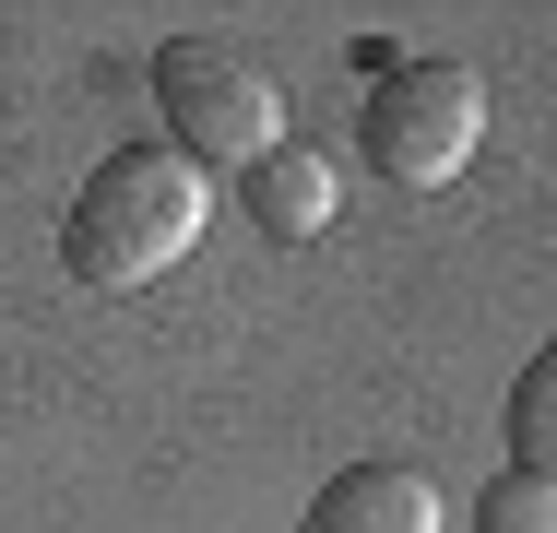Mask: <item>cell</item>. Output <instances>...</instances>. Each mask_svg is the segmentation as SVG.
Masks as SVG:
<instances>
[{
	"instance_id": "obj_5",
	"label": "cell",
	"mask_w": 557,
	"mask_h": 533,
	"mask_svg": "<svg viewBox=\"0 0 557 533\" xmlns=\"http://www.w3.org/2000/svg\"><path fill=\"white\" fill-rule=\"evenodd\" d=\"M249 213H261L273 237H321V225H333V166H321L309 142H273V154L249 166Z\"/></svg>"
},
{
	"instance_id": "obj_7",
	"label": "cell",
	"mask_w": 557,
	"mask_h": 533,
	"mask_svg": "<svg viewBox=\"0 0 557 533\" xmlns=\"http://www.w3.org/2000/svg\"><path fill=\"white\" fill-rule=\"evenodd\" d=\"M486 533H557V486H546V474L486 486Z\"/></svg>"
},
{
	"instance_id": "obj_4",
	"label": "cell",
	"mask_w": 557,
	"mask_h": 533,
	"mask_svg": "<svg viewBox=\"0 0 557 533\" xmlns=\"http://www.w3.org/2000/svg\"><path fill=\"white\" fill-rule=\"evenodd\" d=\"M297 533H440V486L416 462H356V474H333L309 498Z\"/></svg>"
},
{
	"instance_id": "obj_1",
	"label": "cell",
	"mask_w": 557,
	"mask_h": 533,
	"mask_svg": "<svg viewBox=\"0 0 557 533\" xmlns=\"http://www.w3.org/2000/svg\"><path fill=\"white\" fill-rule=\"evenodd\" d=\"M202 213H214V190H202L190 154L131 142V154H108V166L84 178V202H72V225H60V261H72V285L131 297V285H154L166 261H190Z\"/></svg>"
},
{
	"instance_id": "obj_2",
	"label": "cell",
	"mask_w": 557,
	"mask_h": 533,
	"mask_svg": "<svg viewBox=\"0 0 557 533\" xmlns=\"http://www.w3.org/2000/svg\"><path fill=\"white\" fill-rule=\"evenodd\" d=\"M154 107H166V154H190L202 178H214V166H261V154L285 142L273 72H261L249 48H225V36L154 48Z\"/></svg>"
},
{
	"instance_id": "obj_3",
	"label": "cell",
	"mask_w": 557,
	"mask_h": 533,
	"mask_svg": "<svg viewBox=\"0 0 557 533\" xmlns=\"http://www.w3.org/2000/svg\"><path fill=\"white\" fill-rule=\"evenodd\" d=\"M356 142H368V166H380L392 190H450V178L474 166V142H486V84H474L462 60H404V72L368 96Z\"/></svg>"
},
{
	"instance_id": "obj_6",
	"label": "cell",
	"mask_w": 557,
	"mask_h": 533,
	"mask_svg": "<svg viewBox=\"0 0 557 533\" xmlns=\"http://www.w3.org/2000/svg\"><path fill=\"white\" fill-rule=\"evenodd\" d=\"M510 450H522V474H546V462H557V368H546V356H534L522 392H510Z\"/></svg>"
}]
</instances>
